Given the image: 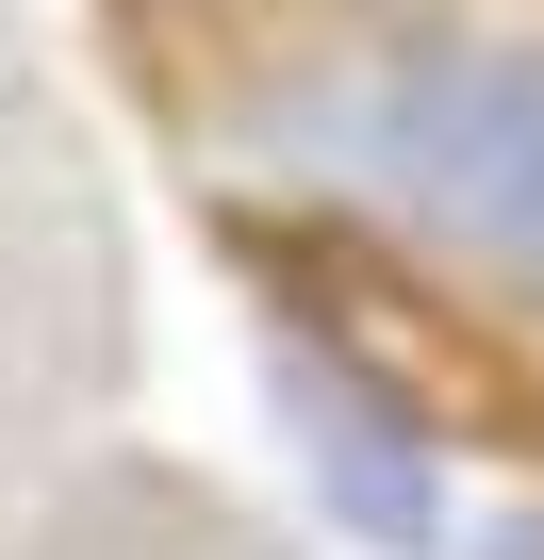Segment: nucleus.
Wrapping results in <instances>:
<instances>
[{
	"instance_id": "1",
	"label": "nucleus",
	"mask_w": 544,
	"mask_h": 560,
	"mask_svg": "<svg viewBox=\"0 0 544 560\" xmlns=\"http://www.w3.org/2000/svg\"><path fill=\"white\" fill-rule=\"evenodd\" d=\"M363 182L495 280H544V50H413L347 100Z\"/></svg>"
},
{
	"instance_id": "2",
	"label": "nucleus",
	"mask_w": 544,
	"mask_h": 560,
	"mask_svg": "<svg viewBox=\"0 0 544 560\" xmlns=\"http://www.w3.org/2000/svg\"><path fill=\"white\" fill-rule=\"evenodd\" d=\"M281 412H298V445H314V494H331L363 544H429V429H413L363 363L281 347Z\"/></svg>"
}]
</instances>
